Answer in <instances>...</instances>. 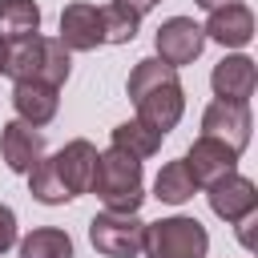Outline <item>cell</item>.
<instances>
[{"label":"cell","instance_id":"cell-1","mask_svg":"<svg viewBox=\"0 0 258 258\" xmlns=\"http://www.w3.org/2000/svg\"><path fill=\"white\" fill-rule=\"evenodd\" d=\"M125 93L137 105V121H145L157 133H169L185 113V89L177 81V69L161 64L157 56H145L133 64Z\"/></svg>","mask_w":258,"mask_h":258},{"label":"cell","instance_id":"cell-2","mask_svg":"<svg viewBox=\"0 0 258 258\" xmlns=\"http://www.w3.org/2000/svg\"><path fill=\"white\" fill-rule=\"evenodd\" d=\"M0 73L20 81H40L60 89L69 81V48L56 36H24V40H8L0 44Z\"/></svg>","mask_w":258,"mask_h":258},{"label":"cell","instance_id":"cell-3","mask_svg":"<svg viewBox=\"0 0 258 258\" xmlns=\"http://www.w3.org/2000/svg\"><path fill=\"white\" fill-rule=\"evenodd\" d=\"M101 206L109 214H137L145 202V181H141V161L121 153V149H105L97 157V173L89 185Z\"/></svg>","mask_w":258,"mask_h":258},{"label":"cell","instance_id":"cell-4","mask_svg":"<svg viewBox=\"0 0 258 258\" xmlns=\"http://www.w3.org/2000/svg\"><path fill=\"white\" fill-rule=\"evenodd\" d=\"M141 250L149 258H206L210 254V234L198 218L173 214V218H161V222L145 226V246Z\"/></svg>","mask_w":258,"mask_h":258},{"label":"cell","instance_id":"cell-5","mask_svg":"<svg viewBox=\"0 0 258 258\" xmlns=\"http://www.w3.org/2000/svg\"><path fill=\"white\" fill-rule=\"evenodd\" d=\"M89 242L105 258H137L145 246V222L137 214H97L89 222Z\"/></svg>","mask_w":258,"mask_h":258},{"label":"cell","instance_id":"cell-6","mask_svg":"<svg viewBox=\"0 0 258 258\" xmlns=\"http://www.w3.org/2000/svg\"><path fill=\"white\" fill-rule=\"evenodd\" d=\"M153 44H157V60H161V64L181 69V64H189V60L202 56L206 32H202V24H194L189 16H169V20H161Z\"/></svg>","mask_w":258,"mask_h":258},{"label":"cell","instance_id":"cell-7","mask_svg":"<svg viewBox=\"0 0 258 258\" xmlns=\"http://www.w3.org/2000/svg\"><path fill=\"white\" fill-rule=\"evenodd\" d=\"M250 129H254L250 105H242V101H210L206 113H202V133L222 141V145H230L238 157L250 145Z\"/></svg>","mask_w":258,"mask_h":258},{"label":"cell","instance_id":"cell-8","mask_svg":"<svg viewBox=\"0 0 258 258\" xmlns=\"http://www.w3.org/2000/svg\"><path fill=\"white\" fill-rule=\"evenodd\" d=\"M97 145L93 141H85V137H77V141H69L64 149H56L52 157H48V165H52V173H56V181L64 185V194L69 198H77V194H89V185H93V173H97Z\"/></svg>","mask_w":258,"mask_h":258},{"label":"cell","instance_id":"cell-9","mask_svg":"<svg viewBox=\"0 0 258 258\" xmlns=\"http://www.w3.org/2000/svg\"><path fill=\"white\" fill-rule=\"evenodd\" d=\"M69 52H89L97 44H105V24H101V8L89 0H73L60 12V36H56Z\"/></svg>","mask_w":258,"mask_h":258},{"label":"cell","instance_id":"cell-10","mask_svg":"<svg viewBox=\"0 0 258 258\" xmlns=\"http://www.w3.org/2000/svg\"><path fill=\"white\" fill-rule=\"evenodd\" d=\"M206 198H210V210L222 218V222H242L258 210V189L250 177H242L238 169L218 177L214 185H206Z\"/></svg>","mask_w":258,"mask_h":258},{"label":"cell","instance_id":"cell-11","mask_svg":"<svg viewBox=\"0 0 258 258\" xmlns=\"http://www.w3.org/2000/svg\"><path fill=\"white\" fill-rule=\"evenodd\" d=\"M181 161H185V169H189L194 185L202 189V185H214L218 177L234 173V165H238V153H234L230 145H222V141H214V137H206V133H202V137L189 145V153H185Z\"/></svg>","mask_w":258,"mask_h":258},{"label":"cell","instance_id":"cell-12","mask_svg":"<svg viewBox=\"0 0 258 258\" xmlns=\"http://www.w3.org/2000/svg\"><path fill=\"white\" fill-rule=\"evenodd\" d=\"M0 157L12 173H28L44 157V133L24 125V121H8L0 129Z\"/></svg>","mask_w":258,"mask_h":258},{"label":"cell","instance_id":"cell-13","mask_svg":"<svg viewBox=\"0 0 258 258\" xmlns=\"http://www.w3.org/2000/svg\"><path fill=\"white\" fill-rule=\"evenodd\" d=\"M210 85H214V97L218 101H250L254 97V85H258V69L250 56H222L210 73Z\"/></svg>","mask_w":258,"mask_h":258},{"label":"cell","instance_id":"cell-14","mask_svg":"<svg viewBox=\"0 0 258 258\" xmlns=\"http://www.w3.org/2000/svg\"><path fill=\"white\" fill-rule=\"evenodd\" d=\"M60 89H52V85H40V81H20L16 89H12V109H16V121H24V125H32V129H40V125H48L52 117H56V109H60V97H56Z\"/></svg>","mask_w":258,"mask_h":258},{"label":"cell","instance_id":"cell-15","mask_svg":"<svg viewBox=\"0 0 258 258\" xmlns=\"http://www.w3.org/2000/svg\"><path fill=\"white\" fill-rule=\"evenodd\" d=\"M210 40L226 44V48H242L254 40V12L246 4H226V8H214L206 28H202Z\"/></svg>","mask_w":258,"mask_h":258},{"label":"cell","instance_id":"cell-16","mask_svg":"<svg viewBox=\"0 0 258 258\" xmlns=\"http://www.w3.org/2000/svg\"><path fill=\"white\" fill-rule=\"evenodd\" d=\"M40 28V4L36 0H0V44L36 36Z\"/></svg>","mask_w":258,"mask_h":258},{"label":"cell","instance_id":"cell-17","mask_svg":"<svg viewBox=\"0 0 258 258\" xmlns=\"http://www.w3.org/2000/svg\"><path fill=\"white\" fill-rule=\"evenodd\" d=\"M161 137L165 133H157V129H149L145 121H121L117 129H113V149H121V153H129V157H137V161H145V157H153L157 149H161Z\"/></svg>","mask_w":258,"mask_h":258},{"label":"cell","instance_id":"cell-18","mask_svg":"<svg viewBox=\"0 0 258 258\" xmlns=\"http://www.w3.org/2000/svg\"><path fill=\"white\" fill-rule=\"evenodd\" d=\"M20 258H73V238L56 226H40L20 242Z\"/></svg>","mask_w":258,"mask_h":258},{"label":"cell","instance_id":"cell-19","mask_svg":"<svg viewBox=\"0 0 258 258\" xmlns=\"http://www.w3.org/2000/svg\"><path fill=\"white\" fill-rule=\"evenodd\" d=\"M153 194H157L161 202H169V206L189 202V198L198 194V185H194L185 161H169V165H161V173H157V181H153Z\"/></svg>","mask_w":258,"mask_h":258},{"label":"cell","instance_id":"cell-20","mask_svg":"<svg viewBox=\"0 0 258 258\" xmlns=\"http://www.w3.org/2000/svg\"><path fill=\"white\" fill-rule=\"evenodd\" d=\"M28 194H32L36 202H44V206H64V202H73V198L64 194V185L56 181L48 157H40V161L28 169Z\"/></svg>","mask_w":258,"mask_h":258},{"label":"cell","instance_id":"cell-21","mask_svg":"<svg viewBox=\"0 0 258 258\" xmlns=\"http://www.w3.org/2000/svg\"><path fill=\"white\" fill-rule=\"evenodd\" d=\"M101 24H105V44H129V40L137 36V24H141V16L109 0V4L101 8Z\"/></svg>","mask_w":258,"mask_h":258},{"label":"cell","instance_id":"cell-22","mask_svg":"<svg viewBox=\"0 0 258 258\" xmlns=\"http://www.w3.org/2000/svg\"><path fill=\"white\" fill-rule=\"evenodd\" d=\"M12 246H16V214H12V206L0 202V254Z\"/></svg>","mask_w":258,"mask_h":258},{"label":"cell","instance_id":"cell-23","mask_svg":"<svg viewBox=\"0 0 258 258\" xmlns=\"http://www.w3.org/2000/svg\"><path fill=\"white\" fill-rule=\"evenodd\" d=\"M234 226H238V238H242V246L250 250V246H254V214H250V218H242V222H234Z\"/></svg>","mask_w":258,"mask_h":258},{"label":"cell","instance_id":"cell-24","mask_svg":"<svg viewBox=\"0 0 258 258\" xmlns=\"http://www.w3.org/2000/svg\"><path fill=\"white\" fill-rule=\"evenodd\" d=\"M113 4H121V8H129V12H137V16H145V12L157 8L161 0H113Z\"/></svg>","mask_w":258,"mask_h":258},{"label":"cell","instance_id":"cell-25","mask_svg":"<svg viewBox=\"0 0 258 258\" xmlns=\"http://www.w3.org/2000/svg\"><path fill=\"white\" fill-rule=\"evenodd\" d=\"M198 8H206V12H214V8H226V4H242V0H194Z\"/></svg>","mask_w":258,"mask_h":258}]
</instances>
